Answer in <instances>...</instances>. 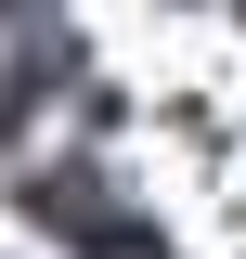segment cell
I'll use <instances>...</instances> for the list:
<instances>
[{
    "instance_id": "obj_1",
    "label": "cell",
    "mask_w": 246,
    "mask_h": 259,
    "mask_svg": "<svg viewBox=\"0 0 246 259\" xmlns=\"http://www.w3.org/2000/svg\"><path fill=\"white\" fill-rule=\"evenodd\" d=\"M26 221H39V233H65L78 259H143V221H130L91 168H26Z\"/></svg>"
}]
</instances>
